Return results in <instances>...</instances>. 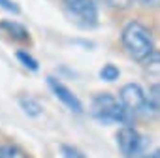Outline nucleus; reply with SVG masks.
I'll return each mask as SVG.
<instances>
[{"label": "nucleus", "instance_id": "f257e3e1", "mask_svg": "<svg viewBox=\"0 0 160 158\" xmlns=\"http://www.w3.org/2000/svg\"><path fill=\"white\" fill-rule=\"evenodd\" d=\"M121 43H122L126 55L141 64L156 51L151 30L139 21H130L124 25V28L121 32Z\"/></svg>", "mask_w": 160, "mask_h": 158}, {"label": "nucleus", "instance_id": "f03ea898", "mask_svg": "<svg viewBox=\"0 0 160 158\" xmlns=\"http://www.w3.org/2000/svg\"><path fill=\"white\" fill-rule=\"evenodd\" d=\"M91 115L104 122V124H109V122H115V124H130L132 117L124 111V107L121 106V102L109 94V92H100L92 98V104H91Z\"/></svg>", "mask_w": 160, "mask_h": 158}, {"label": "nucleus", "instance_id": "7ed1b4c3", "mask_svg": "<svg viewBox=\"0 0 160 158\" xmlns=\"http://www.w3.org/2000/svg\"><path fill=\"white\" fill-rule=\"evenodd\" d=\"M62 4L75 25L81 28L98 27V6L94 0H62Z\"/></svg>", "mask_w": 160, "mask_h": 158}, {"label": "nucleus", "instance_id": "20e7f679", "mask_svg": "<svg viewBox=\"0 0 160 158\" xmlns=\"http://www.w3.org/2000/svg\"><path fill=\"white\" fill-rule=\"evenodd\" d=\"M121 106L124 107V111L134 117L139 115L143 109H147V102H145V91L139 83H126L124 87H121L119 91V98Z\"/></svg>", "mask_w": 160, "mask_h": 158}, {"label": "nucleus", "instance_id": "39448f33", "mask_svg": "<svg viewBox=\"0 0 160 158\" xmlns=\"http://www.w3.org/2000/svg\"><path fill=\"white\" fill-rule=\"evenodd\" d=\"M117 145L124 158H134L143 151V136L134 126H122L117 132Z\"/></svg>", "mask_w": 160, "mask_h": 158}, {"label": "nucleus", "instance_id": "423d86ee", "mask_svg": "<svg viewBox=\"0 0 160 158\" xmlns=\"http://www.w3.org/2000/svg\"><path fill=\"white\" fill-rule=\"evenodd\" d=\"M47 87L51 89V92L55 94V98H57L60 104H64L70 111H73V113H77V115H81V113L85 111V109H83V102L79 100V98L72 92V89L66 87L60 79L49 75V77H47Z\"/></svg>", "mask_w": 160, "mask_h": 158}, {"label": "nucleus", "instance_id": "0eeeda50", "mask_svg": "<svg viewBox=\"0 0 160 158\" xmlns=\"http://www.w3.org/2000/svg\"><path fill=\"white\" fill-rule=\"evenodd\" d=\"M0 36L8 38L10 42L15 43H28L30 42V34L28 28L17 21H0Z\"/></svg>", "mask_w": 160, "mask_h": 158}, {"label": "nucleus", "instance_id": "6e6552de", "mask_svg": "<svg viewBox=\"0 0 160 158\" xmlns=\"http://www.w3.org/2000/svg\"><path fill=\"white\" fill-rule=\"evenodd\" d=\"M19 106H21V109H23L28 117H40V115L43 113L42 104H40L34 96H28V94L19 96Z\"/></svg>", "mask_w": 160, "mask_h": 158}, {"label": "nucleus", "instance_id": "1a4fd4ad", "mask_svg": "<svg viewBox=\"0 0 160 158\" xmlns=\"http://www.w3.org/2000/svg\"><path fill=\"white\" fill-rule=\"evenodd\" d=\"M0 158H32L25 149L13 143H0Z\"/></svg>", "mask_w": 160, "mask_h": 158}, {"label": "nucleus", "instance_id": "9d476101", "mask_svg": "<svg viewBox=\"0 0 160 158\" xmlns=\"http://www.w3.org/2000/svg\"><path fill=\"white\" fill-rule=\"evenodd\" d=\"M145 102H147V109H151L152 113H158V109H160V87H158V83H152L149 87V92H145Z\"/></svg>", "mask_w": 160, "mask_h": 158}, {"label": "nucleus", "instance_id": "9b49d317", "mask_svg": "<svg viewBox=\"0 0 160 158\" xmlns=\"http://www.w3.org/2000/svg\"><path fill=\"white\" fill-rule=\"evenodd\" d=\"M15 57H17V60H19L27 70H30V72H38V70H40V62H38L28 51H17Z\"/></svg>", "mask_w": 160, "mask_h": 158}, {"label": "nucleus", "instance_id": "f8f14e48", "mask_svg": "<svg viewBox=\"0 0 160 158\" xmlns=\"http://www.w3.org/2000/svg\"><path fill=\"white\" fill-rule=\"evenodd\" d=\"M119 77H121V70L115 64H104L100 68V79H104V81L113 83V81H117Z\"/></svg>", "mask_w": 160, "mask_h": 158}, {"label": "nucleus", "instance_id": "ddd939ff", "mask_svg": "<svg viewBox=\"0 0 160 158\" xmlns=\"http://www.w3.org/2000/svg\"><path fill=\"white\" fill-rule=\"evenodd\" d=\"M60 154H62V158H87V154L81 149H77L73 145H68V143L60 145Z\"/></svg>", "mask_w": 160, "mask_h": 158}, {"label": "nucleus", "instance_id": "4468645a", "mask_svg": "<svg viewBox=\"0 0 160 158\" xmlns=\"http://www.w3.org/2000/svg\"><path fill=\"white\" fill-rule=\"evenodd\" d=\"M108 6L113 8V10H128L136 0H106Z\"/></svg>", "mask_w": 160, "mask_h": 158}, {"label": "nucleus", "instance_id": "2eb2a0df", "mask_svg": "<svg viewBox=\"0 0 160 158\" xmlns=\"http://www.w3.org/2000/svg\"><path fill=\"white\" fill-rule=\"evenodd\" d=\"M0 8L10 12V13H19V6L13 2V0H0Z\"/></svg>", "mask_w": 160, "mask_h": 158}, {"label": "nucleus", "instance_id": "dca6fc26", "mask_svg": "<svg viewBox=\"0 0 160 158\" xmlns=\"http://www.w3.org/2000/svg\"><path fill=\"white\" fill-rule=\"evenodd\" d=\"M136 2H141L143 6H158L160 0H136Z\"/></svg>", "mask_w": 160, "mask_h": 158}, {"label": "nucleus", "instance_id": "f3484780", "mask_svg": "<svg viewBox=\"0 0 160 158\" xmlns=\"http://www.w3.org/2000/svg\"><path fill=\"white\" fill-rule=\"evenodd\" d=\"M145 158H160V152H158V151H152V152H151L149 156H145Z\"/></svg>", "mask_w": 160, "mask_h": 158}]
</instances>
